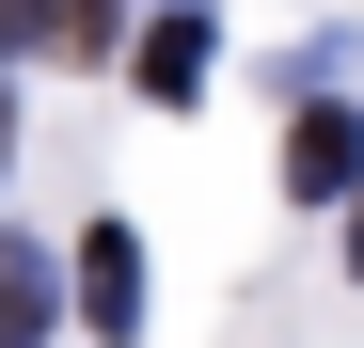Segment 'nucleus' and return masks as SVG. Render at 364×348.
Masks as SVG:
<instances>
[{
  "label": "nucleus",
  "mask_w": 364,
  "mask_h": 348,
  "mask_svg": "<svg viewBox=\"0 0 364 348\" xmlns=\"http://www.w3.org/2000/svg\"><path fill=\"white\" fill-rule=\"evenodd\" d=\"M285 190H301V206L364 190V111H348V95H301V111H285Z\"/></svg>",
  "instance_id": "1"
},
{
  "label": "nucleus",
  "mask_w": 364,
  "mask_h": 348,
  "mask_svg": "<svg viewBox=\"0 0 364 348\" xmlns=\"http://www.w3.org/2000/svg\"><path fill=\"white\" fill-rule=\"evenodd\" d=\"M0 48H32V64H111V48H127V0H0Z\"/></svg>",
  "instance_id": "2"
},
{
  "label": "nucleus",
  "mask_w": 364,
  "mask_h": 348,
  "mask_svg": "<svg viewBox=\"0 0 364 348\" xmlns=\"http://www.w3.org/2000/svg\"><path fill=\"white\" fill-rule=\"evenodd\" d=\"M80 317H95L111 348L143 332V238H127V222H80Z\"/></svg>",
  "instance_id": "3"
},
{
  "label": "nucleus",
  "mask_w": 364,
  "mask_h": 348,
  "mask_svg": "<svg viewBox=\"0 0 364 348\" xmlns=\"http://www.w3.org/2000/svg\"><path fill=\"white\" fill-rule=\"evenodd\" d=\"M206 64H222V32H206V16H191V0H174V16H159V32H143V48H127V80H143V95H159V111H191V95H206Z\"/></svg>",
  "instance_id": "4"
},
{
  "label": "nucleus",
  "mask_w": 364,
  "mask_h": 348,
  "mask_svg": "<svg viewBox=\"0 0 364 348\" xmlns=\"http://www.w3.org/2000/svg\"><path fill=\"white\" fill-rule=\"evenodd\" d=\"M48 317H64V269L16 238V254H0V348H48Z\"/></svg>",
  "instance_id": "5"
},
{
  "label": "nucleus",
  "mask_w": 364,
  "mask_h": 348,
  "mask_svg": "<svg viewBox=\"0 0 364 348\" xmlns=\"http://www.w3.org/2000/svg\"><path fill=\"white\" fill-rule=\"evenodd\" d=\"M348 269H364V190H348Z\"/></svg>",
  "instance_id": "6"
},
{
  "label": "nucleus",
  "mask_w": 364,
  "mask_h": 348,
  "mask_svg": "<svg viewBox=\"0 0 364 348\" xmlns=\"http://www.w3.org/2000/svg\"><path fill=\"white\" fill-rule=\"evenodd\" d=\"M0 143H16V111H0Z\"/></svg>",
  "instance_id": "7"
}]
</instances>
